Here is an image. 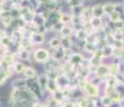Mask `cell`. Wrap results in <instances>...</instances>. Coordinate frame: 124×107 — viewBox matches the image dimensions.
Wrapping results in <instances>:
<instances>
[{
	"mask_svg": "<svg viewBox=\"0 0 124 107\" xmlns=\"http://www.w3.org/2000/svg\"><path fill=\"white\" fill-rule=\"evenodd\" d=\"M34 57L37 62H46L50 59V53L44 48H38L35 51Z\"/></svg>",
	"mask_w": 124,
	"mask_h": 107,
	"instance_id": "6da1fadb",
	"label": "cell"
},
{
	"mask_svg": "<svg viewBox=\"0 0 124 107\" xmlns=\"http://www.w3.org/2000/svg\"><path fill=\"white\" fill-rule=\"evenodd\" d=\"M84 90H85V92L92 97H96V96H98V94H99L98 87H97L96 85H94L93 82H87L86 86L84 87Z\"/></svg>",
	"mask_w": 124,
	"mask_h": 107,
	"instance_id": "7a4b0ae2",
	"label": "cell"
},
{
	"mask_svg": "<svg viewBox=\"0 0 124 107\" xmlns=\"http://www.w3.org/2000/svg\"><path fill=\"white\" fill-rule=\"evenodd\" d=\"M95 73H96V75L99 76V77H104V76L110 74V71H109V66L106 65V64L101 63L99 65L96 66V71H95Z\"/></svg>",
	"mask_w": 124,
	"mask_h": 107,
	"instance_id": "3957f363",
	"label": "cell"
},
{
	"mask_svg": "<svg viewBox=\"0 0 124 107\" xmlns=\"http://www.w3.org/2000/svg\"><path fill=\"white\" fill-rule=\"evenodd\" d=\"M66 56V50L63 48V47H57V48L54 49L53 56H52V59L55 61H61L64 57Z\"/></svg>",
	"mask_w": 124,
	"mask_h": 107,
	"instance_id": "277c9868",
	"label": "cell"
},
{
	"mask_svg": "<svg viewBox=\"0 0 124 107\" xmlns=\"http://www.w3.org/2000/svg\"><path fill=\"white\" fill-rule=\"evenodd\" d=\"M46 90L49 92H51V93H54V92H56L57 90H59L56 79L49 78V80H47V84H46Z\"/></svg>",
	"mask_w": 124,
	"mask_h": 107,
	"instance_id": "5b68a950",
	"label": "cell"
},
{
	"mask_svg": "<svg viewBox=\"0 0 124 107\" xmlns=\"http://www.w3.org/2000/svg\"><path fill=\"white\" fill-rule=\"evenodd\" d=\"M30 41L34 44H42L44 42V35L40 32H32L30 37Z\"/></svg>",
	"mask_w": 124,
	"mask_h": 107,
	"instance_id": "8992f818",
	"label": "cell"
},
{
	"mask_svg": "<svg viewBox=\"0 0 124 107\" xmlns=\"http://www.w3.org/2000/svg\"><path fill=\"white\" fill-rule=\"evenodd\" d=\"M47 80H49V76H47V74H40L39 76H38L37 82H38V85H39V87H40L41 90L46 89Z\"/></svg>",
	"mask_w": 124,
	"mask_h": 107,
	"instance_id": "52a82bcc",
	"label": "cell"
},
{
	"mask_svg": "<svg viewBox=\"0 0 124 107\" xmlns=\"http://www.w3.org/2000/svg\"><path fill=\"white\" fill-rule=\"evenodd\" d=\"M90 24H91V29L93 30H98L101 27V17H94L92 16V18H90Z\"/></svg>",
	"mask_w": 124,
	"mask_h": 107,
	"instance_id": "ba28073f",
	"label": "cell"
},
{
	"mask_svg": "<svg viewBox=\"0 0 124 107\" xmlns=\"http://www.w3.org/2000/svg\"><path fill=\"white\" fill-rule=\"evenodd\" d=\"M69 62L73 65H80L83 62V57L80 54H72L69 57Z\"/></svg>",
	"mask_w": 124,
	"mask_h": 107,
	"instance_id": "9c48e42d",
	"label": "cell"
},
{
	"mask_svg": "<svg viewBox=\"0 0 124 107\" xmlns=\"http://www.w3.org/2000/svg\"><path fill=\"white\" fill-rule=\"evenodd\" d=\"M91 11H92V15L94 16V17H101L105 14L101 4H96V6H94L91 9Z\"/></svg>",
	"mask_w": 124,
	"mask_h": 107,
	"instance_id": "30bf717a",
	"label": "cell"
},
{
	"mask_svg": "<svg viewBox=\"0 0 124 107\" xmlns=\"http://www.w3.org/2000/svg\"><path fill=\"white\" fill-rule=\"evenodd\" d=\"M114 46L113 45H106L105 47H102L101 53H102V57H109V56H113L114 55Z\"/></svg>",
	"mask_w": 124,
	"mask_h": 107,
	"instance_id": "8fae6325",
	"label": "cell"
},
{
	"mask_svg": "<svg viewBox=\"0 0 124 107\" xmlns=\"http://www.w3.org/2000/svg\"><path fill=\"white\" fill-rule=\"evenodd\" d=\"M102 10H104L105 14H111L112 12L116 11V3L112 2H106V3L102 4Z\"/></svg>",
	"mask_w": 124,
	"mask_h": 107,
	"instance_id": "7c38bea8",
	"label": "cell"
},
{
	"mask_svg": "<svg viewBox=\"0 0 124 107\" xmlns=\"http://www.w3.org/2000/svg\"><path fill=\"white\" fill-rule=\"evenodd\" d=\"M24 75H25V77L27 78H35L36 76H37V72H36V70L34 68H30V66H27V68L24 70Z\"/></svg>",
	"mask_w": 124,
	"mask_h": 107,
	"instance_id": "4fadbf2b",
	"label": "cell"
},
{
	"mask_svg": "<svg viewBox=\"0 0 124 107\" xmlns=\"http://www.w3.org/2000/svg\"><path fill=\"white\" fill-rule=\"evenodd\" d=\"M76 37H77V39H79V40H86L87 37H89V31H87L86 29H84V28H81V29L77 30Z\"/></svg>",
	"mask_w": 124,
	"mask_h": 107,
	"instance_id": "5bb4252c",
	"label": "cell"
},
{
	"mask_svg": "<svg viewBox=\"0 0 124 107\" xmlns=\"http://www.w3.org/2000/svg\"><path fill=\"white\" fill-rule=\"evenodd\" d=\"M71 45H72V41H71L70 37H64L63 39H62V47H63L65 50L70 49Z\"/></svg>",
	"mask_w": 124,
	"mask_h": 107,
	"instance_id": "9a60e30c",
	"label": "cell"
},
{
	"mask_svg": "<svg viewBox=\"0 0 124 107\" xmlns=\"http://www.w3.org/2000/svg\"><path fill=\"white\" fill-rule=\"evenodd\" d=\"M18 58L22 59V60H28V58H29L28 49H26L25 47H21L20 50H18Z\"/></svg>",
	"mask_w": 124,
	"mask_h": 107,
	"instance_id": "2e32d148",
	"label": "cell"
},
{
	"mask_svg": "<svg viewBox=\"0 0 124 107\" xmlns=\"http://www.w3.org/2000/svg\"><path fill=\"white\" fill-rule=\"evenodd\" d=\"M49 45H50V47H52L53 49L57 48V47H61L62 46V39H59V38H53V39L50 40Z\"/></svg>",
	"mask_w": 124,
	"mask_h": 107,
	"instance_id": "e0dca14e",
	"label": "cell"
},
{
	"mask_svg": "<svg viewBox=\"0 0 124 107\" xmlns=\"http://www.w3.org/2000/svg\"><path fill=\"white\" fill-rule=\"evenodd\" d=\"M26 86H27V82H26L25 79H17V80H15V82H13L14 89H22V87L25 88Z\"/></svg>",
	"mask_w": 124,
	"mask_h": 107,
	"instance_id": "ac0fdd59",
	"label": "cell"
},
{
	"mask_svg": "<svg viewBox=\"0 0 124 107\" xmlns=\"http://www.w3.org/2000/svg\"><path fill=\"white\" fill-rule=\"evenodd\" d=\"M59 20L66 25V24H68V23H71V20H72V15L67 14V13L61 14V15H59Z\"/></svg>",
	"mask_w": 124,
	"mask_h": 107,
	"instance_id": "d6986e66",
	"label": "cell"
},
{
	"mask_svg": "<svg viewBox=\"0 0 124 107\" xmlns=\"http://www.w3.org/2000/svg\"><path fill=\"white\" fill-rule=\"evenodd\" d=\"M101 104L104 106H110L111 104L113 103V101H112V97H111L110 95H108V94H106V95H104L101 99Z\"/></svg>",
	"mask_w": 124,
	"mask_h": 107,
	"instance_id": "ffe728a7",
	"label": "cell"
},
{
	"mask_svg": "<svg viewBox=\"0 0 124 107\" xmlns=\"http://www.w3.org/2000/svg\"><path fill=\"white\" fill-rule=\"evenodd\" d=\"M90 101L86 97H79L77 102V107H89Z\"/></svg>",
	"mask_w": 124,
	"mask_h": 107,
	"instance_id": "44dd1931",
	"label": "cell"
},
{
	"mask_svg": "<svg viewBox=\"0 0 124 107\" xmlns=\"http://www.w3.org/2000/svg\"><path fill=\"white\" fill-rule=\"evenodd\" d=\"M65 24L64 23H62L61 20H58V21H56L55 24H53V26H52V29L53 30H55V31H58V32H62V30L64 29V27H65Z\"/></svg>",
	"mask_w": 124,
	"mask_h": 107,
	"instance_id": "7402d4cb",
	"label": "cell"
},
{
	"mask_svg": "<svg viewBox=\"0 0 124 107\" xmlns=\"http://www.w3.org/2000/svg\"><path fill=\"white\" fill-rule=\"evenodd\" d=\"M12 42V39L10 37H7V35H4V37H1L0 38V44L2 45V46L4 47H8L9 45L11 44Z\"/></svg>",
	"mask_w": 124,
	"mask_h": 107,
	"instance_id": "603a6c76",
	"label": "cell"
},
{
	"mask_svg": "<svg viewBox=\"0 0 124 107\" xmlns=\"http://www.w3.org/2000/svg\"><path fill=\"white\" fill-rule=\"evenodd\" d=\"M85 49H86L87 51H91L92 54H94V53H96L97 51V47H96V45H95V43H90V42H87V43H85Z\"/></svg>",
	"mask_w": 124,
	"mask_h": 107,
	"instance_id": "cb8c5ba5",
	"label": "cell"
},
{
	"mask_svg": "<svg viewBox=\"0 0 124 107\" xmlns=\"http://www.w3.org/2000/svg\"><path fill=\"white\" fill-rule=\"evenodd\" d=\"M109 19H110V21H112V23H116V20L121 19V13H119L116 11L112 12L111 14H109Z\"/></svg>",
	"mask_w": 124,
	"mask_h": 107,
	"instance_id": "d4e9b609",
	"label": "cell"
},
{
	"mask_svg": "<svg viewBox=\"0 0 124 107\" xmlns=\"http://www.w3.org/2000/svg\"><path fill=\"white\" fill-rule=\"evenodd\" d=\"M53 99H55L56 101L61 104L62 102L65 100V97H64V95H63V93H62L61 90H57L56 92H54V93H53Z\"/></svg>",
	"mask_w": 124,
	"mask_h": 107,
	"instance_id": "484cf974",
	"label": "cell"
},
{
	"mask_svg": "<svg viewBox=\"0 0 124 107\" xmlns=\"http://www.w3.org/2000/svg\"><path fill=\"white\" fill-rule=\"evenodd\" d=\"M25 69H26V66L24 65L23 63H21V62H15L14 63V71H15L16 73H22V72H24Z\"/></svg>",
	"mask_w": 124,
	"mask_h": 107,
	"instance_id": "4316f807",
	"label": "cell"
},
{
	"mask_svg": "<svg viewBox=\"0 0 124 107\" xmlns=\"http://www.w3.org/2000/svg\"><path fill=\"white\" fill-rule=\"evenodd\" d=\"M67 2L70 4L72 8H76V6H83V2L84 0H67Z\"/></svg>",
	"mask_w": 124,
	"mask_h": 107,
	"instance_id": "83f0119b",
	"label": "cell"
},
{
	"mask_svg": "<svg viewBox=\"0 0 124 107\" xmlns=\"http://www.w3.org/2000/svg\"><path fill=\"white\" fill-rule=\"evenodd\" d=\"M12 21H13V17H12V16L10 15V16H7V17H3V18H2L1 23L3 24L4 27H8V26L11 25Z\"/></svg>",
	"mask_w": 124,
	"mask_h": 107,
	"instance_id": "f1b7e54d",
	"label": "cell"
},
{
	"mask_svg": "<svg viewBox=\"0 0 124 107\" xmlns=\"http://www.w3.org/2000/svg\"><path fill=\"white\" fill-rule=\"evenodd\" d=\"M62 33H63L64 37H70L71 33H72V28L69 27V26H65L64 29L62 30Z\"/></svg>",
	"mask_w": 124,
	"mask_h": 107,
	"instance_id": "f546056e",
	"label": "cell"
},
{
	"mask_svg": "<svg viewBox=\"0 0 124 107\" xmlns=\"http://www.w3.org/2000/svg\"><path fill=\"white\" fill-rule=\"evenodd\" d=\"M113 24H114V28H116V30H123L124 29V20L119 19Z\"/></svg>",
	"mask_w": 124,
	"mask_h": 107,
	"instance_id": "4dcf8cb0",
	"label": "cell"
},
{
	"mask_svg": "<svg viewBox=\"0 0 124 107\" xmlns=\"http://www.w3.org/2000/svg\"><path fill=\"white\" fill-rule=\"evenodd\" d=\"M8 76H9V71L3 70V72H0V84H3V82H6Z\"/></svg>",
	"mask_w": 124,
	"mask_h": 107,
	"instance_id": "1f68e13d",
	"label": "cell"
},
{
	"mask_svg": "<svg viewBox=\"0 0 124 107\" xmlns=\"http://www.w3.org/2000/svg\"><path fill=\"white\" fill-rule=\"evenodd\" d=\"M58 105H59V103L55 99H53V97H51V99L47 101V107H57Z\"/></svg>",
	"mask_w": 124,
	"mask_h": 107,
	"instance_id": "d6a6232c",
	"label": "cell"
},
{
	"mask_svg": "<svg viewBox=\"0 0 124 107\" xmlns=\"http://www.w3.org/2000/svg\"><path fill=\"white\" fill-rule=\"evenodd\" d=\"M62 107H77V104L75 102H71V101H66L65 103L62 104Z\"/></svg>",
	"mask_w": 124,
	"mask_h": 107,
	"instance_id": "836d02e7",
	"label": "cell"
},
{
	"mask_svg": "<svg viewBox=\"0 0 124 107\" xmlns=\"http://www.w3.org/2000/svg\"><path fill=\"white\" fill-rule=\"evenodd\" d=\"M32 107H45V105H43V104H41V103H35L34 105H32Z\"/></svg>",
	"mask_w": 124,
	"mask_h": 107,
	"instance_id": "e575fe53",
	"label": "cell"
},
{
	"mask_svg": "<svg viewBox=\"0 0 124 107\" xmlns=\"http://www.w3.org/2000/svg\"><path fill=\"white\" fill-rule=\"evenodd\" d=\"M4 1H7V0H4Z\"/></svg>",
	"mask_w": 124,
	"mask_h": 107,
	"instance_id": "d590c367",
	"label": "cell"
}]
</instances>
